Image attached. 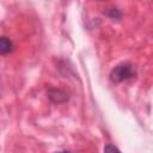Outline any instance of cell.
Here are the masks:
<instances>
[{"label":"cell","mask_w":153,"mask_h":153,"mask_svg":"<svg viewBox=\"0 0 153 153\" xmlns=\"http://www.w3.org/2000/svg\"><path fill=\"white\" fill-rule=\"evenodd\" d=\"M106 14H111L112 18H120V17H121V13H120L117 10H114V8L110 10V11H108Z\"/></svg>","instance_id":"obj_5"},{"label":"cell","mask_w":153,"mask_h":153,"mask_svg":"<svg viewBox=\"0 0 153 153\" xmlns=\"http://www.w3.org/2000/svg\"><path fill=\"white\" fill-rule=\"evenodd\" d=\"M135 75L134 68L131 66V63L129 62H122L120 65H117L110 73V80L112 82H122L131 76Z\"/></svg>","instance_id":"obj_1"},{"label":"cell","mask_w":153,"mask_h":153,"mask_svg":"<svg viewBox=\"0 0 153 153\" xmlns=\"http://www.w3.org/2000/svg\"><path fill=\"white\" fill-rule=\"evenodd\" d=\"M57 153H71V152H67V151H62V152H57Z\"/></svg>","instance_id":"obj_6"},{"label":"cell","mask_w":153,"mask_h":153,"mask_svg":"<svg viewBox=\"0 0 153 153\" xmlns=\"http://www.w3.org/2000/svg\"><path fill=\"white\" fill-rule=\"evenodd\" d=\"M12 50H13V44H12V42H11L7 37L2 36V37L0 38V53H1L2 55H5V54H7V53H11Z\"/></svg>","instance_id":"obj_3"},{"label":"cell","mask_w":153,"mask_h":153,"mask_svg":"<svg viewBox=\"0 0 153 153\" xmlns=\"http://www.w3.org/2000/svg\"><path fill=\"white\" fill-rule=\"evenodd\" d=\"M104 153H121V152H120V149L117 147H115L114 145L109 143V145H106L104 147Z\"/></svg>","instance_id":"obj_4"},{"label":"cell","mask_w":153,"mask_h":153,"mask_svg":"<svg viewBox=\"0 0 153 153\" xmlns=\"http://www.w3.org/2000/svg\"><path fill=\"white\" fill-rule=\"evenodd\" d=\"M48 94H49V98L51 100H54L55 103H62V102H66L68 99V97L66 96L65 92H62L60 90H56V88H50Z\"/></svg>","instance_id":"obj_2"}]
</instances>
